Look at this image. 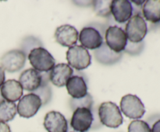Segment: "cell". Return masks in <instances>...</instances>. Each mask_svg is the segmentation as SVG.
<instances>
[{
	"label": "cell",
	"mask_w": 160,
	"mask_h": 132,
	"mask_svg": "<svg viewBox=\"0 0 160 132\" xmlns=\"http://www.w3.org/2000/svg\"><path fill=\"white\" fill-rule=\"evenodd\" d=\"M1 96L5 100L15 102L23 96V89L19 81L9 79L6 81L0 88Z\"/></svg>",
	"instance_id": "2e32d148"
},
{
	"label": "cell",
	"mask_w": 160,
	"mask_h": 132,
	"mask_svg": "<svg viewBox=\"0 0 160 132\" xmlns=\"http://www.w3.org/2000/svg\"><path fill=\"white\" fill-rule=\"evenodd\" d=\"M78 40L81 46L87 50L99 49L103 43V37L99 30L91 26L84 27L81 30Z\"/></svg>",
	"instance_id": "8fae6325"
},
{
	"label": "cell",
	"mask_w": 160,
	"mask_h": 132,
	"mask_svg": "<svg viewBox=\"0 0 160 132\" xmlns=\"http://www.w3.org/2000/svg\"><path fill=\"white\" fill-rule=\"evenodd\" d=\"M106 44L111 51L120 53L126 49L128 37L124 30L117 26H111L106 31Z\"/></svg>",
	"instance_id": "8992f818"
},
{
	"label": "cell",
	"mask_w": 160,
	"mask_h": 132,
	"mask_svg": "<svg viewBox=\"0 0 160 132\" xmlns=\"http://www.w3.org/2000/svg\"><path fill=\"white\" fill-rule=\"evenodd\" d=\"M5 79H6V74H5V71L3 70L2 68L0 67V88H1V86L5 82Z\"/></svg>",
	"instance_id": "cb8c5ba5"
},
{
	"label": "cell",
	"mask_w": 160,
	"mask_h": 132,
	"mask_svg": "<svg viewBox=\"0 0 160 132\" xmlns=\"http://www.w3.org/2000/svg\"><path fill=\"white\" fill-rule=\"evenodd\" d=\"M66 88L72 99H82L88 94L87 83L81 76H71L66 84Z\"/></svg>",
	"instance_id": "e0dca14e"
},
{
	"label": "cell",
	"mask_w": 160,
	"mask_h": 132,
	"mask_svg": "<svg viewBox=\"0 0 160 132\" xmlns=\"http://www.w3.org/2000/svg\"><path fill=\"white\" fill-rule=\"evenodd\" d=\"M120 105V111L131 119H140L145 113L144 103L136 95H125L122 97Z\"/></svg>",
	"instance_id": "277c9868"
},
{
	"label": "cell",
	"mask_w": 160,
	"mask_h": 132,
	"mask_svg": "<svg viewBox=\"0 0 160 132\" xmlns=\"http://www.w3.org/2000/svg\"><path fill=\"white\" fill-rule=\"evenodd\" d=\"M128 132H152V130L147 122L141 120H134L130 123Z\"/></svg>",
	"instance_id": "ffe728a7"
},
{
	"label": "cell",
	"mask_w": 160,
	"mask_h": 132,
	"mask_svg": "<svg viewBox=\"0 0 160 132\" xmlns=\"http://www.w3.org/2000/svg\"><path fill=\"white\" fill-rule=\"evenodd\" d=\"M17 113L15 102H9L5 99L0 102V122L6 123L14 119Z\"/></svg>",
	"instance_id": "d6986e66"
},
{
	"label": "cell",
	"mask_w": 160,
	"mask_h": 132,
	"mask_svg": "<svg viewBox=\"0 0 160 132\" xmlns=\"http://www.w3.org/2000/svg\"><path fill=\"white\" fill-rule=\"evenodd\" d=\"M110 12L114 20L119 23H124L131 18L133 15V6L128 0H113L111 1Z\"/></svg>",
	"instance_id": "4fadbf2b"
},
{
	"label": "cell",
	"mask_w": 160,
	"mask_h": 132,
	"mask_svg": "<svg viewBox=\"0 0 160 132\" xmlns=\"http://www.w3.org/2000/svg\"><path fill=\"white\" fill-rule=\"evenodd\" d=\"M98 116L102 124L110 128H117L123 123L120 109L112 102H104L98 107Z\"/></svg>",
	"instance_id": "7a4b0ae2"
},
{
	"label": "cell",
	"mask_w": 160,
	"mask_h": 132,
	"mask_svg": "<svg viewBox=\"0 0 160 132\" xmlns=\"http://www.w3.org/2000/svg\"><path fill=\"white\" fill-rule=\"evenodd\" d=\"M78 30L70 24H64L58 26L55 32L54 37L56 42L62 47L71 48L77 44L78 40Z\"/></svg>",
	"instance_id": "7c38bea8"
},
{
	"label": "cell",
	"mask_w": 160,
	"mask_h": 132,
	"mask_svg": "<svg viewBox=\"0 0 160 132\" xmlns=\"http://www.w3.org/2000/svg\"><path fill=\"white\" fill-rule=\"evenodd\" d=\"M67 60L71 68L78 71L86 69L92 64V56L86 48L81 45L69 48L67 51Z\"/></svg>",
	"instance_id": "5b68a950"
},
{
	"label": "cell",
	"mask_w": 160,
	"mask_h": 132,
	"mask_svg": "<svg viewBox=\"0 0 160 132\" xmlns=\"http://www.w3.org/2000/svg\"><path fill=\"white\" fill-rule=\"evenodd\" d=\"M46 76V75H42L34 68H28L20 74L19 82L23 89L33 93L38 91L45 80L49 79V77Z\"/></svg>",
	"instance_id": "9c48e42d"
},
{
	"label": "cell",
	"mask_w": 160,
	"mask_h": 132,
	"mask_svg": "<svg viewBox=\"0 0 160 132\" xmlns=\"http://www.w3.org/2000/svg\"><path fill=\"white\" fill-rule=\"evenodd\" d=\"M43 125L48 132H67L68 130L67 120L58 111L47 113L44 118Z\"/></svg>",
	"instance_id": "5bb4252c"
},
{
	"label": "cell",
	"mask_w": 160,
	"mask_h": 132,
	"mask_svg": "<svg viewBox=\"0 0 160 132\" xmlns=\"http://www.w3.org/2000/svg\"><path fill=\"white\" fill-rule=\"evenodd\" d=\"M125 34L132 43H138L144 40L148 33V26L140 14H135L127 23Z\"/></svg>",
	"instance_id": "3957f363"
},
{
	"label": "cell",
	"mask_w": 160,
	"mask_h": 132,
	"mask_svg": "<svg viewBox=\"0 0 160 132\" xmlns=\"http://www.w3.org/2000/svg\"><path fill=\"white\" fill-rule=\"evenodd\" d=\"M92 102H93V100H92V96L88 93L85 97L82 98V99H71L70 101V106H71L72 108H74V110L78 107H86V108L91 109Z\"/></svg>",
	"instance_id": "44dd1931"
},
{
	"label": "cell",
	"mask_w": 160,
	"mask_h": 132,
	"mask_svg": "<svg viewBox=\"0 0 160 132\" xmlns=\"http://www.w3.org/2000/svg\"><path fill=\"white\" fill-rule=\"evenodd\" d=\"M2 100H3V98L2 97V96H1V93H0V102H1Z\"/></svg>",
	"instance_id": "484cf974"
},
{
	"label": "cell",
	"mask_w": 160,
	"mask_h": 132,
	"mask_svg": "<svg viewBox=\"0 0 160 132\" xmlns=\"http://www.w3.org/2000/svg\"><path fill=\"white\" fill-rule=\"evenodd\" d=\"M142 13L145 20L152 23L160 22V0L145 1L142 8Z\"/></svg>",
	"instance_id": "ac0fdd59"
},
{
	"label": "cell",
	"mask_w": 160,
	"mask_h": 132,
	"mask_svg": "<svg viewBox=\"0 0 160 132\" xmlns=\"http://www.w3.org/2000/svg\"><path fill=\"white\" fill-rule=\"evenodd\" d=\"M73 69L68 64L56 65L49 73V81L57 87L65 86L67 81L73 76Z\"/></svg>",
	"instance_id": "9a60e30c"
},
{
	"label": "cell",
	"mask_w": 160,
	"mask_h": 132,
	"mask_svg": "<svg viewBox=\"0 0 160 132\" xmlns=\"http://www.w3.org/2000/svg\"><path fill=\"white\" fill-rule=\"evenodd\" d=\"M151 130L152 132H160V120H158L154 123Z\"/></svg>",
	"instance_id": "603a6c76"
},
{
	"label": "cell",
	"mask_w": 160,
	"mask_h": 132,
	"mask_svg": "<svg viewBox=\"0 0 160 132\" xmlns=\"http://www.w3.org/2000/svg\"><path fill=\"white\" fill-rule=\"evenodd\" d=\"M131 2L135 3V5H137V6H142V4L144 5V3L145 2V1H132Z\"/></svg>",
	"instance_id": "d4e9b609"
},
{
	"label": "cell",
	"mask_w": 160,
	"mask_h": 132,
	"mask_svg": "<svg viewBox=\"0 0 160 132\" xmlns=\"http://www.w3.org/2000/svg\"><path fill=\"white\" fill-rule=\"evenodd\" d=\"M94 121L92 110L86 107L75 109L72 115L70 125L77 132H87L91 128Z\"/></svg>",
	"instance_id": "30bf717a"
},
{
	"label": "cell",
	"mask_w": 160,
	"mask_h": 132,
	"mask_svg": "<svg viewBox=\"0 0 160 132\" xmlns=\"http://www.w3.org/2000/svg\"><path fill=\"white\" fill-rule=\"evenodd\" d=\"M0 132H11L10 127L6 123L0 122Z\"/></svg>",
	"instance_id": "7402d4cb"
},
{
	"label": "cell",
	"mask_w": 160,
	"mask_h": 132,
	"mask_svg": "<svg viewBox=\"0 0 160 132\" xmlns=\"http://www.w3.org/2000/svg\"><path fill=\"white\" fill-rule=\"evenodd\" d=\"M28 60L33 68L39 72H48L56 65V60L53 56L42 47L31 50L28 54Z\"/></svg>",
	"instance_id": "6da1fadb"
},
{
	"label": "cell",
	"mask_w": 160,
	"mask_h": 132,
	"mask_svg": "<svg viewBox=\"0 0 160 132\" xmlns=\"http://www.w3.org/2000/svg\"><path fill=\"white\" fill-rule=\"evenodd\" d=\"M42 106V100L40 96L34 93L24 95L19 100L17 104V113L21 117L30 118L38 113Z\"/></svg>",
	"instance_id": "52a82bcc"
},
{
	"label": "cell",
	"mask_w": 160,
	"mask_h": 132,
	"mask_svg": "<svg viewBox=\"0 0 160 132\" xmlns=\"http://www.w3.org/2000/svg\"><path fill=\"white\" fill-rule=\"evenodd\" d=\"M26 56L21 50H11L6 52L0 59V67L9 73L20 71L24 66Z\"/></svg>",
	"instance_id": "ba28073f"
}]
</instances>
